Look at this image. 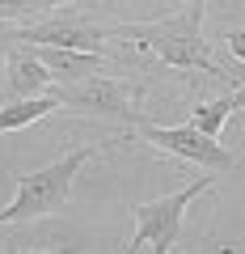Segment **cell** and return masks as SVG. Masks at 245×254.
Here are the masks:
<instances>
[{"mask_svg":"<svg viewBox=\"0 0 245 254\" xmlns=\"http://www.w3.org/2000/svg\"><path fill=\"white\" fill-rule=\"evenodd\" d=\"M106 144H114V140L76 144L72 153L55 157L51 165L26 174V178H17V195H13L9 208H0V225H30V220H43V216H51V212H59V208L68 203V195H72V182L81 178V170H85V165H89Z\"/></svg>","mask_w":245,"mask_h":254,"instance_id":"6da1fadb","label":"cell"},{"mask_svg":"<svg viewBox=\"0 0 245 254\" xmlns=\"http://www.w3.org/2000/svg\"><path fill=\"white\" fill-rule=\"evenodd\" d=\"M59 110V98L55 93H34V98H13L9 106H0V136L4 131H21V127L38 123V119L55 115Z\"/></svg>","mask_w":245,"mask_h":254,"instance_id":"9c48e42d","label":"cell"},{"mask_svg":"<svg viewBox=\"0 0 245 254\" xmlns=\"http://www.w3.org/2000/svg\"><path fill=\"white\" fill-rule=\"evenodd\" d=\"M110 38H127L140 51H148L152 60H161L165 68H182V72H203L211 81H233V76L211 60L207 38H203V21H195L191 13H182L173 21H152V26H114Z\"/></svg>","mask_w":245,"mask_h":254,"instance_id":"7a4b0ae2","label":"cell"},{"mask_svg":"<svg viewBox=\"0 0 245 254\" xmlns=\"http://www.w3.org/2000/svg\"><path fill=\"white\" fill-rule=\"evenodd\" d=\"M106 38H110V30L89 26L81 17H47V21H34V26L17 30L4 43H43V47H72V51H98L101 55Z\"/></svg>","mask_w":245,"mask_h":254,"instance_id":"8992f818","label":"cell"},{"mask_svg":"<svg viewBox=\"0 0 245 254\" xmlns=\"http://www.w3.org/2000/svg\"><path fill=\"white\" fill-rule=\"evenodd\" d=\"M140 136H144L148 144L165 148V153L182 157V161L199 165V170H233V165H237V157L228 153V148L220 144L216 136L199 131L195 123H182V127H156V123H140Z\"/></svg>","mask_w":245,"mask_h":254,"instance_id":"5b68a950","label":"cell"},{"mask_svg":"<svg viewBox=\"0 0 245 254\" xmlns=\"http://www.w3.org/2000/svg\"><path fill=\"white\" fill-rule=\"evenodd\" d=\"M203 9H207V0H186V13H191L195 21H203Z\"/></svg>","mask_w":245,"mask_h":254,"instance_id":"4fadbf2b","label":"cell"},{"mask_svg":"<svg viewBox=\"0 0 245 254\" xmlns=\"http://www.w3.org/2000/svg\"><path fill=\"white\" fill-rule=\"evenodd\" d=\"M51 93L59 98V110H68V115H123V119H131V123H140L136 93H131V85L118 81V76L93 72V76H85V81L55 85Z\"/></svg>","mask_w":245,"mask_h":254,"instance_id":"277c9868","label":"cell"},{"mask_svg":"<svg viewBox=\"0 0 245 254\" xmlns=\"http://www.w3.org/2000/svg\"><path fill=\"white\" fill-rule=\"evenodd\" d=\"M203 190H211V174H199L191 187L173 190V195H161V199H148V203H136V233L131 242L123 246L127 254L136 250H156V254H169L178 246V233H182V212L199 199Z\"/></svg>","mask_w":245,"mask_h":254,"instance_id":"3957f363","label":"cell"},{"mask_svg":"<svg viewBox=\"0 0 245 254\" xmlns=\"http://www.w3.org/2000/svg\"><path fill=\"white\" fill-rule=\"evenodd\" d=\"M38 60L47 64V72L55 76L59 85H72V81H85L93 72H106V55L98 51H72V47H43L34 43Z\"/></svg>","mask_w":245,"mask_h":254,"instance_id":"ba28073f","label":"cell"},{"mask_svg":"<svg viewBox=\"0 0 245 254\" xmlns=\"http://www.w3.org/2000/svg\"><path fill=\"white\" fill-rule=\"evenodd\" d=\"M55 76L47 72V64L38 60L34 43H13L9 55H4V89L9 98H34L51 85Z\"/></svg>","mask_w":245,"mask_h":254,"instance_id":"52a82bcc","label":"cell"},{"mask_svg":"<svg viewBox=\"0 0 245 254\" xmlns=\"http://www.w3.org/2000/svg\"><path fill=\"white\" fill-rule=\"evenodd\" d=\"M224 106H228V115H233V110H245V81L237 85L233 93H224Z\"/></svg>","mask_w":245,"mask_h":254,"instance_id":"8fae6325","label":"cell"},{"mask_svg":"<svg viewBox=\"0 0 245 254\" xmlns=\"http://www.w3.org/2000/svg\"><path fill=\"white\" fill-rule=\"evenodd\" d=\"M228 47L237 60H245V30H228Z\"/></svg>","mask_w":245,"mask_h":254,"instance_id":"7c38bea8","label":"cell"},{"mask_svg":"<svg viewBox=\"0 0 245 254\" xmlns=\"http://www.w3.org/2000/svg\"><path fill=\"white\" fill-rule=\"evenodd\" d=\"M64 4H81V0H0V17L4 21H21V17H43Z\"/></svg>","mask_w":245,"mask_h":254,"instance_id":"30bf717a","label":"cell"}]
</instances>
